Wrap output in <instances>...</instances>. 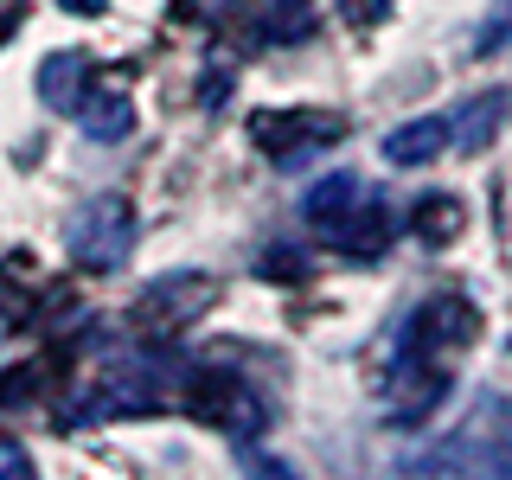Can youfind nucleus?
Masks as SVG:
<instances>
[{
  "label": "nucleus",
  "instance_id": "1",
  "mask_svg": "<svg viewBox=\"0 0 512 480\" xmlns=\"http://www.w3.org/2000/svg\"><path fill=\"white\" fill-rule=\"evenodd\" d=\"M442 148V122H416V128H404V135H391V160H429Z\"/></svg>",
  "mask_w": 512,
  "mask_h": 480
},
{
  "label": "nucleus",
  "instance_id": "2",
  "mask_svg": "<svg viewBox=\"0 0 512 480\" xmlns=\"http://www.w3.org/2000/svg\"><path fill=\"white\" fill-rule=\"evenodd\" d=\"M416 231H423V237H455L461 231V205L455 199H436V205H429V218H416Z\"/></svg>",
  "mask_w": 512,
  "mask_h": 480
},
{
  "label": "nucleus",
  "instance_id": "3",
  "mask_svg": "<svg viewBox=\"0 0 512 480\" xmlns=\"http://www.w3.org/2000/svg\"><path fill=\"white\" fill-rule=\"evenodd\" d=\"M20 20V0H7V13H0V39H7V26Z\"/></svg>",
  "mask_w": 512,
  "mask_h": 480
}]
</instances>
